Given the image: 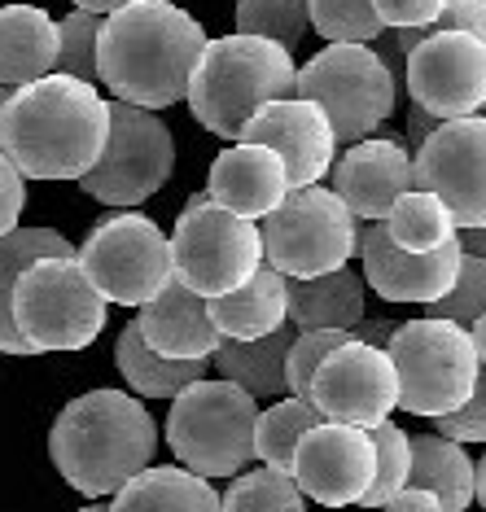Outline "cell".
<instances>
[{"instance_id": "obj_1", "label": "cell", "mask_w": 486, "mask_h": 512, "mask_svg": "<svg viewBox=\"0 0 486 512\" xmlns=\"http://www.w3.org/2000/svg\"><path fill=\"white\" fill-rule=\"evenodd\" d=\"M110 136V101L97 84L49 71L9 88L0 110V149L27 180H79Z\"/></svg>"}, {"instance_id": "obj_2", "label": "cell", "mask_w": 486, "mask_h": 512, "mask_svg": "<svg viewBox=\"0 0 486 512\" xmlns=\"http://www.w3.org/2000/svg\"><path fill=\"white\" fill-rule=\"evenodd\" d=\"M206 49V31L171 0H127L101 14L97 31V84L114 101L167 110L189 92V75Z\"/></svg>"}, {"instance_id": "obj_3", "label": "cell", "mask_w": 486, "mask_h": 512, "mask_svg": "<svg viewBox=\"0 0 486 512\" xmlns=\"http://www.w3.org/2000/svg\"><path fill=\"white\" fill-rule=\"evenodd\" d=\"M49 456L66 486L106 499L158 456V425L141 399L123 390H88L57 412Z\"/></svg>"}, {"instance_id": "obj_4", "label": "cell", "mask_w": 486, "mask_h": 512, "mask_svg": "<svg viewBox=\"0 0 486 512\" xmlns=\"http://www.w3.org/2000/svg\"><path fill=\"white\" fill-rule=\"evenodd\" d=\"M294 75L298 66L289 49L237 31V36L206 40L184 101L206 132H215L219 141H241V127L254 110L276 97H294Z\"/></svg>"}, {"instance_id": "obj_5", "label": "cell", "mask_w": 486, "mask_h": 512, "mask_svg": "<svg viewBox=\"0 0 486 512\" xmlns=\"http://www.w3.org/2000/svg\"><path fill=\"white\" fill-rule=\"evenodd\" d=\"M259 399L237 381H189L167 412V447L198 477H237L254 456Z\"/></svg>"}, {"instance_id": "obj_6", "label": "cell", "mask_w": 486, "mask_h": 512, "mask_svg": "<svg viewBox=\"0 0 486 512\" xmlns=\"http://www.w3.org/2000/svg\"><path fill=\"white\" fill-rule=\"evenodd\" d=\"M14 324L31 355L84 351L106 329V298L75 254L36 259L14 285Z\"/></svg>"}, {"instance_id": "obj_7", "label": "cell", "mask_w": 486, "mask_h": 512, "mask_svg": "<svg viewBox=\"0 0 486 512\" xmlns=\"http://www.w3.org/2000/svg\"><path fill=\"white\" fill-rule=\"evenodd\" d=\"M294 97L316 101L338 145H355L395 114L399 75L368 44H329L307 66H298Z\"/></svg>"}, {"instance_id": "obj_8", "label": "cell", "mask_w": 486, "mask_h": 512, "mask_svg": "<svg viewBox=\"0 0 486 512\" xmlns=\"http://www.w3.org/2000/svg\"><path fill=\"white\" fill-rule=\"evenodd\" d=\"M259 237L263 263L289 281H307V276L338 272L351 263L360 254L364 228L333 189L303 184V189H289L272 215H263Z\"/></svg>"}, {"instance_id": "obj_9", "label": "cell", "mask_w": 486, "mask_h": 512, "mask_svg": "<svg viewBox=\"0 0 486 512\" xmlns=\"http://www.w3.org/2000/svg\"><path fill=\"white\" fill-rule=\"evenodd\" d=\"M386 355L399 377V407L408 416H430V421L456 412L482 372L469 329L438 316L395 324Z\"/></svg>"}, {"instance_id": "obj_10", "label": "cell", "mask_w": 486, "mask_h": 512, "mask_svg": "<svg viewBox=\"0 0 486 512\" xmlns=\"http://www.w3.org/2000/svg\"><path fill=\"white\" fill-rule=\"evenodd\" d=\"M171 267H176V281L202 298L233 294L263 267L259 224L224 211L206 193H193L171 232Z\"/></svg>"}, {"instance_id": "obj_11", "label": "cell", "mask_w": 486, "mask_h": 512, "mask_svg": "<svg viewBox=\"0 0 486 512\" xmlns=\"http://www.w3.org/2000/svg\"><path fill=\"white\" fill-rule=\"evenodd\" d=\"M176 171V141L171 127L145 106L110 101L106 149L79 176V189L106 206H141Z\"/></svg>"}, {"instance_id": "obj_12", "label": "cell", "mask_w": 486, "mask_h": 512, "mask_svg": "<svg viewBox=\"0 0 486 512\" xmlns=\"http://www.w3.org/2000/svg\"><path fill=\"white\" fill-rule=\"evenodd\" d=\"M75 259L88 272V281L97 285V294L106 302H119V307H141L176 276L171 237L149 215L136 211L106 215L88 232Z\"/></svg>"}, {"instance_id": "obj_13", "label": "cell", "mask_w": 486, "mask_h": 512, "mask_svg": "<svg viewBox=\"0 0 486 512\" xmlns=\"http://www.w3.org/2000/svg\"><path fill=\"white\" fill-rule=\"evenodd\" d=\"M412 184L443 197L456 228H486V114L438 123L412 154Z\"/></svg>"}, {"instance_id": "obj_14", "label": "cell", "mask_w": 486, "mask_h": 512, "mask_svg": "<svg viewBox=\"0 0 486 512\" xmlns=\"http://www.w3.org/2000/svg\"><path fill=\"white\" fill-rule=\"evenodd\" d=\"M307 403L320 412V421H342L360 429L390 421V412L399 407V377L386 346L360 342V337H346L342 346H333L311 377Z\"/></svg>"}, {"instance_id": "obj_15", "label": "cell", "mask_w": 486, "mask_h": 512, "mask_svg": "<svg viewBox=\"0 0 486 512\" xmlns=\"http://www.w3.org/2000/svg\"><path fill=\"white\" fill-rule=\"evenodd\" d=\"M412 106L434 119H465L486 106V40L469 31H430L403 57Z\"/></svg>"}, {"instance_id": "obj_16", "label": "cell", "mask_w": 486, "mask_h": 512, "mask_svg": "<svg viewBox=\"0 0 486 512\" xmlns=\"http://www.w3.org/2000/svg\"><path fill=\"white\" fill-rule=\"evenodd\" d=\"M373 469H377L373 434L360 425H342V421L311 425L307 434L298 438L294 464H289L298 491L324 508L360 504L368 482H373Z\"/></svg>"}, {"instance_id": "obj_17", "label": "cell", "mask_w": 486, "mask_h": 512, "mask_svg": "<svg viewBox=\"0 0 486 512\" xmlns=\"http://www.w3.org/2000/svg\"><path fill=\"white\" fill-rule=\"evenodd\" d=\"M241 141L276 149L285 162L289 189L320 184L338 158V136H333L324 110L307 97H276L268 106H259L250 114V123L241 127Z\"/></svg>"}, {"instance_id": "obj_18", "label": "cell", "mask_w": 486, "mask_h": 512, "mask_svg": "<svg viewBox=\"0 0 486 512\" xmlns=\"http://www.w3.org/2000/svg\"><path fill=\"white\" fill-rule=\"evenodd\" d=\"M360 259H364V285L373 289L377 298L386 302H434L443 298L451 285H456L460 259H465V246H460V232L438 250H399L390 241L386 224H377L360 237Z\"/></svg>"}, {"instance_id": "obj_19", "label": "cell", "mask_w": 486, "mask_h": 512, "mask_svg": "<svg viewBox=\"0 0 486 512\" xmlns=\"http://www.w3.org/2000/svg\"><path fill=\"white\" fill-rule=\"evenodd\" d=\"M329 176H333V193L346 202V211L355 219H368V224L386 219L399 193L416 189L412 154L395 136H364V141L346 145V154L333 158Z\"/></svg>"}, {"instance_id": "obj_20", "label": "cell", "mask_w": 486, "mask_h": 512, "mask_svg": "<svg viewBox=\"0 0 486 512\" xmlns=\"http://www.w3.org/2000/svg\"><path fill=\"white\" fill-rule=\"evenodd\" d=\"M285 193H289V176H285L281 154L254 141L228 145L211 162V176H206V197L246 219L272 215L285 202Z\"/></svg>"}, {"instance_id": "obj_21", "label": "cell", "mask_w": 486, "mask_h": 512, "mask_svg": "<svg viewBox=\"0 0 486 512\" xmlns=\"http://www.w3.org/2000/svg\"><path fill=\"white\" fill-rule=\"evenodd\" d=\"M136 329L158 355L167 359H211L219 346V329L206 316V298L193 294L184 281L171 276L149 302H141Z\"/></svg>"}, {"instance_id": "obj_22", "label": "cell", "mask_w": 486, "mask_h": 512, "mask_svg": "<svg viewBox=\"0 0 486 512\" xmlns=\"http://www.w3.org/2000/svg\"><path fill=\"white\" fill-rule=\"evenodd\" d=\"M289 311V276L263 263L246 285H237L233 294L206 298V316L219 329V337H263L285 324Z\"/></svg>"}, {"instance_id": "obj_23", "label": "cell", "mask_w": 486, "mask_h": 512, "mask_svg": "<svg viewBox=\"0 0 486 512\" xmlns=\"http://www.w3.org/2000/svg\"><path fill=\"white\" fill-rule=\"evenodd\" d=\"M57 62V22L40 5L0 9V84L18 88L49 75Z\"/></svg>"}, {"instance_id": "obj_24", "label": "cell", "mask_w": 486, "mask_h": 512, "mask_svg": "<svg viewBox=\"0 0 486 512\" xmlns=\"http://www.w3.org/2000/svg\"><path fill=\"white\" fill-rule=\"evenodd\" d=\"M294 324H281V329L263 333V337H219L215 346V368L219 377L237 381L241 390H250L254 399H281L289 394V377H285V355H289V342H294Z\"/></svg>"}, {"instance_id": "obj_25", "label": "cell", "mask_w": 486, "mask_h": 512, "mask_svg": "<svg viewBox=\"0 0 486 512\" xmlns=\"http://www.w3.org/2000/svg\"><path fill=\"white\" fill-rule=\"evenodd\" d=\"M285 320L294 329H355L364 320V276H355L346 263L338 272L289 281Z\"/></svg>"}, {"instance_id": "obj_26", "label": "cell", "mask_w": 486, "mask_h": 512, "mask_svg": "<svg viewBox=\"0 0 486 512\" xmlns=\"http://www.w3.org/2000/svg\"><path fill=\"white\" fill-rule=\"evenodd\" d=\"M110 512H219V495L211 477L189 473L184 464L176 469L149 464L114 491Z\"/></svg>"}, {"instance_id": "obj_27", "label": "cell", "mask_w": 486, "mask_h": 512, "mask_svg": "<svg viewBox=\"0 0 486 512\" xmlns=\"http://www.w3.org/2000/svg\"><path fill=\"white\" fill-rule=\"evenodd\" d=\"M408 486L434 491L443 512H469L473 504V460L465 456V442H451L443 434H416Z\"/></svg>"}, {"instance_id": "obj_28", "label": "cell", "mask_w": 486, "mask_h": 512, "mask_svg": "<svg viewBox=\"0 0 486 512\" xmlns=\"http://www.w3.org/2000/svg\"><path fill=\"white\" fill-rule=\"evenodd\" d=\"M49 254H75V246L53 228H14L0 237V355H31L14 324V285L31 263Z\"/></svg>"}, {"instance_id": "obj_29", "label": "cell", "mask_w": 486, "mask_h": 512, "mask_svg": "<svg viewBox=\"0 0 486 512\" xmlns=\"http://www.w3.org/2000/svg\"><path fill=\"white\" fill-rule=\"evenodd\" d=\"M114 359H119V372L127 377L141 399H176V394L189 386V381L206 377V359H167L158 355L154 346L141 337L136 324H127L114 342Z\"/></svg>"}, {"instance_id": "obj_30", "label": "cell", "mask_w": 486, "mask_h": 512, "mask_svg": "<svg viewBox=\"0 0 486 512\" xmlns=\"http://www.w3.org/2000/svg\"><path fill=\"white\" fill-rule=\"evenodd\" d=\"M390 232V241H395L399 250H438L447 246L451 237H456V219H451V211L443 206V197L430 193V189H408L395 197V206H390V215L381 219Z\"/></svg>"}, {"instance_id": "obj_31", "label": "cell", "mask_w": 486, "mask_h": 512, "mask_svg": "<svg viewBox=\"0 0 486 512\" xmlns=\"http://www.w3.org/2000/svg\"><path fill=\"white\" fill-rule=\"evenodd\" d=\"M320 421V412L311 407L307 399H294V394H281L268 412L254 416V456L272 469H285L294 464V451H298V438L307 434L311 425Z\"/></svg>"}, {"instance_id": "obj_32", "label": "cell", "mask_w": 486, "mask_h": 512, "mask_svg": "<svg viewBox=\"0 0 486 512\" xmlns=\"http://www.w3.org/2000/svg\"><path fill=\"white\" fill-rule=\"evenodd\" d=\"M219 512H307V495L298 491L294 473L263 464L233 477V486L219 495Z\"/></svg>"}, {"instance_id": "obj_33", "label": "cell", "mask_w": 486, "mask_h": 512, "mask_svg": "<svg viewBox=\"0 0 486 512\" xmlns=\"http://www.w3.org/2000/svg\"><path fill=\"white\" fill-rule=\"evenodd\" d=\"M307 5L303 0H237V31L263 36L294 53L307 36Z\"/></svg>"}, {"instance_id": "obj_34", "label": "cell", "mask_w": 486, "mask_h": 512, "mask_svg": "<svg viewBox=\"0 0 486 512\" xmlns=\"http://www.w3.org/2000/svg\"><path fill=\"white\" fill-rule=\"evenodd\" d=\"M307 22L329 44H373L381 31V18L373 0H303Z\"/></svg>"}, {"instance_id": "obj_35", "label": "cell", "mask_w": 486, "mask_h": 512, "mask_svg": "<svg viewBox=\"0 0 486 512\" xmlns=\"http://www.w3.org/2000/svg\"><path fill=\"white\" fill-rule=\"evenodd\" d=\"M373 451H377V469H373V482H368V491L360 504L364 508H381L395 491L408 486V464H412V438L403 434L399 425L390 421H377L373 429Z\"/></svg>"}, {"instance_id": "obj_36", "label": "cell", "mask_w": 486, "mask_h": 512, "mask_svg": "<svg viewBox=\"0 0 486 512\" xmlns=\"http://www.w3.org/2000/svg\"><path fill=\"white\" fill-rule=\"evenodd\" d=\"M97 31H101V14H92V9H75V14H66L57 22L53 71L97 84Z\"/></svg>"}, {"instance_id": "obj_37", "label": "cell", "mask_w": 486, "mask_h": 512, "mask_svg": "<svg viewBox=\"0 0 486 512\" xmlns=\"http://www.w3.org/2000/svg\"><path fill=\"white\" fill-rule=\"evenodd\" d=\"M482 311H486V259L465 250L456 285H451L443 298L425 302V316H438V320H451V324H460V329H469Z\"/></svg>"}, {"instance_id": "obj_38", "label": "cell", "mask_w": 486, "mask_h": 512, "mask_svg": "<svg viewBox=\"0 0 486 512\" xmlns=\"http://www.w3.org/2000/svg\"><path fill=\"white\" fill-rule=\"evenodd\" d=\"M351 329H298L294 342H289V355H285V377H289V394L294 399H307L311 390V377H316V368L324 364V355L333 351V346H342Z\"/></svg>"}, {"instance_id": "obj_39", "label": "cell", "mask_w": 486, "mask_h": 512, "mask_svg": "<svg viewBox=\"0 0 486 512\" xmlns=\"http://www.w3.org/2000/svg\"><path fill=\"white\" fill-rule=\"evenodd\" d=\"M434 434H443L451 442H486V368L473 381V394L456 412L434 416Z\"/></svg>"}, {"instance_id": "obj_40", "label": "cell", "mask_w": 486, "mask_h": 512, "mask_svg": "<svg viewBox=\"0 0 486 512\" xmlns=\"http://www.w3.org/2000/svg\"><path fill=\"white\" fill-rule=\"evenodd\" d=\"M430 31H469V36L486 40V0H443V9L425 27V36Z\"/></svg>"}, {"instance_id": "obj_41", "label": "cell", "mask_w": 486, "mask_h": 512, "mask_svg": "<svg viewBox=\"0 0 486 512\" xmlns=\"http://www.w3.org/2000/svg\"><path fill=\"white\" fill-rule=\"evenodd\" d=\"M22 206H27V176H22L14 162L5 158V149H0V237L18 228Z\"/></svg>"}, {"instance_id": "obj_42", "label": "cell", "mask_w": 486, "mask_h": 512, "mask_svg": "<svg viewBox=\"0 0 486 512\" xmlns=\"http://www.w3.org/2000/svg\"><path fill=\"white\" fill-rule=\"evenodd\" d=\"M381 27H430L443 9V0H373Z\"/></svg>"}, {"instance_id": "obj_43", "label": "cell", "mask_w": 486, "mask_h": 512, "mask_svg": "<svg viewBox=\"0 0 486 512\" xmlns=\"http://www.w3.org/2000/svg\"><path fill=\"white\" fill-rule=\"evenodd\" d=\"M381 508L386 512H443L434 491H425V486H403V491H395Z\"/></svg>"}, {"instance_id": "obj_44", "label": "cell", "mask_w": 486, "mask_h": 512, "mask_svg": "<svg viewBox=\"0 0 486 512\" xmlns=\"http://www.w3.org/2000/svg\"><path fill=\"white\" fill-rule=\"evenodd\" d=\"M390 333H395V324H386V320H360L351 329V337H360V342H373V346H386Z\"/></svg>"}, {"instance_id": "obj_45", "label": "cell", "mask_w": 486, "mask_h": 512, "mask_svg": "<svg viewBox=\"0 0 486 512\" xmlns=\"http://www.w3.org/2000/svg\"><path fill=\"white\" fill-rule=\"evenodd\" d=\"M438 123H443V119H434V114H430V110L412 106V123H408V127H412V145H421V141H425V136H430V132H434V127H438Z\"/></svg>"}, {"instance_id": "obj_46", "label": "cell", "mask_w": 486, "mask_h": 512, "mask_svg": "<svg viewBox=\"0 0 486 512\" xmlns=\"http://www.w3.org/2000/svg\"><path fill=\"white\" fill-rule=\"evenodd\" d=\"M460 246L469 254H482L486 259V228H460Z\"/></svg>"}, {"instance_id": "obj_47", "label": "cell", "mask_w": 486, "mask_h": 512, "mask_svg": "<svg viewBox=\"0 0 486 512\" xmlns=\"http://www.w3.org/2000/svg\"><path fill=\"white\" fill-rule=\"evenodd\" d=\"M469 337H473V351H478V364L486 368V311L469 324Z\"/></svg>"}, {"instance_id": "obj_48", "label": "cell", "mask_w": 486, "mask_h": 512, "mask_svg": "<svg viewBox=\"0 0 486 512\" xmlns=\"http://www.w3.org/2000/svg\"><path fill=\"white\" fill-rule=\"evenodd\" d=\"M473 499H478V504L486 508V456L473 464Z\"/></svg>"}, {"instance_id": "obj_49", "label": "cell", "mask_w": 486, "mask_h": 512, "mask_svg": "<svg viewBox=\"0 0 486 512\" xmlns=\"http://www.w3.org/2000/svg\"><path fill=\"white\" fill-rule=\"evenodd\" d=\"M119 5H127V0H75V9H92V14H110Z\"/></svg>"}, {"instance_id": "obj_50", "label": "cell", "mask_w": 486, "mask_h": 512, "mask_svg": "<svg viewBox=\"0 0 486 512\" xmlns=\"http://www.w3.org/2000/svg\"><path fill=\"white\" fill-rule=\"evenodd\" d=\"M79 512H110V504H88V508H79Z\"/></svg>"}, {"instance_id": "obj_51", "label": "cell", "mask_w": 486, "mask_h": 512, "mask_svg": "<svg viewBox=\"0 0 486 512\" xmlns=\"http://www.w3.org/2000/svg\"><path fill=\"white\" fill-rule=\"evenodd\" d=\"M5 97H9V88H5V84H0V110H5Z\"/></svg>"}, {"instance_id": "obj_52", "label": "cell", "mask_w": 486, "mask_h": 512, "mask_svg": "<svg viewBox=\"0 0 486 512\" xmlns=\"http://www.w3.org/2000/svg\"><path fill=\"white\" fill-rule=\"evenodd\" d=\"M482 110H486V106H482Z\"/></svg>"}]
</instances>
